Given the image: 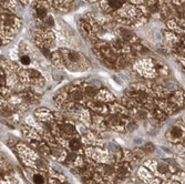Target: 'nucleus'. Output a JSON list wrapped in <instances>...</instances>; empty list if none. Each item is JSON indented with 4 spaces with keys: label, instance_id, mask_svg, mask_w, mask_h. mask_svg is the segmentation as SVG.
<instances>
[{
    "label": "nucleus",
    "instance_id": "obj_19",
    "mask_svg": "<svg viewBox=\"0 0 185 184\" xmlns=\"http://www.w3.org/2000/svg\"><path fill=\"white\" fill-rule=\"evenodd\" d=\"M135 129H136V124L134 122H130L127 124V130H129V131H133Z\"/></svg>",
    "mask_w": 185,
    "mask_h": 184
},
{
    "label": "nucleus",
    "instance_id": "obj_1",
    "mask_svg": "<svg viewBox=\"0 0 185 184\" xmlns=\"http://www.w3.org/2000/svg\"><path fill=\"white\" fill-rule=\"evenodd\" d=\"M108 122H109L111 128L116 130V131H123L125 128L123 118L118 117V115H115V117H113V118H110V119L108 120Z\"/></svg>",
    "mask_w": 185,
    "mask_h": 184
},
{
    "label": "nucleus",
    "instance_id": "obj_15",
    "mask_svg": "<svg viewBox=\"0 0 185 184\" xmlns=\"http://www.w3.org/2000/svg\"><path fill=\"white\" fill-rule=\"evenodd\" d=\"M37 15L39 18H44L47 16V10L44 7H38L37 8Z\"/></svg>",
    "mask_w": 185,
    "mask_h": 184
},
{
    "label": "nucleus",
    "instance_id": "obj_7",
    "mask_svg": "<svg viewBox=\"0 0 185 184\" xmlns=\"http://www.w3.org/2000/svg\"><path fill=\"white\" fill-rule=\"evenodd\" d=\"M22 133L26 135L27 137H29V139H33V141H39V140H40V137H38L37 132H36L35 130H32L31 128L23 126V128H22Z\"/></svg>",
    "mask_w": 185,
    "mask_h": 184
},
{
    "label": "nucleus",
    "instance_id": "obj_3",
    "mask_svg": "<svg viewBox=\"0 0 185 184\" xmlns=\"http://www.w3.org/2000/svg\"><path fill=\"white\" fill-rule=\"evenodd\" d=\"M183 135H184V132H183L182 129L179 128V126H173V128H171V130L168 133V140H171V141L182 140Z\"/></svg>",
    "mask_w": 185,
    "mask_h": 184
},
{
    "label": "nucleus",
    "instance_id": "obj_18",
    "mask_svg": "<svg viewBox=\"0 0 185 184\" xmlns=\"http://www.w3.org/2000/svg\"><path fill=\"white\" fill-rule=\"evenodd\" d=\"M46 24H48V26H52V24H55V21H53V18H52L51 16H48V17H47Z\"/></svg>",
    "mask_w": 185,
    "mask_h": 184
},
{
    "label": "nucleus",
    "instance_id": "obj_10",
    "mask_svg": "<svg viewBox=\"0 0 185 184\" xmlns=\"http://www.w3.org/2000/svg\"><path fill=\"white\" fill-rule=\"evenodd\" d=\"M32 181L35 184H46V178L41 173H33L32 174Z\"/></svg>",
    "mask_w": 185,
    "mask_h": 184
},
{
    "label": "nucleus",
    "instance_id": "obj_13",
    "mask_svg": "<svg viewBox=\"0 0 185 184\" xmlns=\"http://www.w3.org/2000/svg\"><path fill=\"white\" fill-rule=\"evenodd\" d=\"M82 96H83V94H82V92L79 90V89H74V90L71 92V98H72V100H74V101L81 100Z\"/></svg>",
    "mask_w": 185,
    "mask_h": 184
},
{
    "label": "nucleus",
    "instance_id": "obj_9",
    "mask_svg": "<svg viewBox=\"0 0 185 184\" xmlns=\"http://www.w3.org/2000/svg\"><path fill=\"white\" fill-rule=\"evenodd\" d=\"M120 35H121V37L124 39V40H129V41L135 40V36H134L133 32H131L130 30L122 29L121 31H120Z\"/></svg>",
    "mask_w": 185,
    "mask_h": 184
},
{
    "label": "nucleus",
    "instance_id": "obj_5",
    "mask_svg": "<svg viewBox=\"0 0 185 184\" xmlns=\"http://www.w3.org/2000/svg\"><path fill=\"white\" fill-rule=\"evenodd\" d=\"M129 172H130V169H129V167H127L126 164L121 163L116 167L115 174L119 178H125V176L129 175Z\"/></svg>",
    "mask_w": 185,
    "mask_h": 184
},
{
    "label": "nucleus",
    "instance_id": "obj_12",
    "mask_svg": "<svg viewBox=\"0 0 185 184\" xmlns=\"http://www.w3.org/2000/svg\"><path fill=\"white\" fill-rule=\"evenodd\" d=\"M84 93L87 94L89 98H93L96 94V89L94 87H92V85H87L85 90H84Z\"/></svg>",
    "mask_w": 185,
    "mask_h": 184
},
{
    "label": "nucleus",
    "instance_id": "obj_21",
    "mask_svg": "<svg viewBox=\"0 0 185 184\" xmlns=\"http://www.w3.org/2000/svg\"><path fill=\"white\" fill-rule=\"evenodd\" d=\"M42 52H43V54L46 57H48V58H49L50 57V52L49 51H48V50H46V49H42Z\"/></svg>",
    "mask_w": 185,
    "mask_h": 184
},
{
    "label": "nucleus",
    "instance_id": "obj_14",
    "mask_svg": "<svg viewBox=\"0 0 185 184\" xmlns=\"http://www.w3.org/2000/svg\"><path fill=\"white\" fill-rule=\"evenodd\" d=\"M68 59H69L70 61H73V62H77L79 61V54L77 52H73V51H69V54H68Z\"/></svg>",
    "mask_w": 185,
    "mask_h": 184
},
{
    "label": "nucleus",
    "instance_id": "obj_17",
    "mask_svg": "<svg viewBox=\"0 0 185 184\" xmlns=\"http://www.w3.org/2000/svg\"><path fill=\"white\" fill-rule=\"evenodd\" d=\"M144 149H145V152H148V153L153 152V151H154V145L152 143H148V144H145Z\"/></svg>",
    "mask_w": 185,
    "mask_h": 184
},
{
    "label": "nucleus",
    "instance_id": "obj_8",
    "mask_svg": "<svg viewBox=\"0 0 185 184\" xmlns=\"http://www.w3.org/2000/svg\"><path fill=\"white\" fill-rule=\"evenodd\" d=\"M41 110V109H40ZM36 115H37L40 120L42 121H46V122H50V121L52 120V117L51 114L49 113L48 111H46V109H42L41 111H38L37 113H36Z\"/></svg>",
    "mask_w": 185,
    "mask_h": 184
},
{
    "label": "nucleus",
    "instance_id": "obj_22",
    "mask_svg": "<svg viewBox=\"0 0 185 184\" xmlns=\"http://www.w3.org/2000/svg\"><path fill=\"white\" fill-rule=\"evenodd\" d=\"M164 184H177V183H175V182H168V183H164Z\"/></svg>",
    "mask_w": 185,
    "mask_h": 184
},
{
    "label": "nucleus",
    "instance_id": "obj_6",
    "mask_svg": "<svg viewBox=\"0 0 185 184\" xmlns=\"http://www.w3.org/2000/svg\"><path fill=\"white\" fill-rule=\"evenodd\" d=\"M0 184H16V180L7 174L5 170L0 169Z\"/></svg>",
    "mask_w": 185,
    "mask_h": 184
},
{
    "label": "nucleus",
    "instance_id": "obj_4",
    "mask_svg": "<svg viewBox=\"0 0 185 184\" xmlns=\"http://www.w3.org/2000/svg\"><path fill=\"white\" fill-rule=\"evenodd\" d=\"M68 148H69L72 152H78V151H80L82 148V144L81 142H80V140L79 139H77V137H71L69 140V143H68Z\"/></svg>",
    "mask_w": 185,
    "mask_h": 184
},
{
    "label": "nucleus",
    "instance_id": "obj_20",
    "mask_svg": "<svg viewBox=\"0 0 185 184\" xmlns=\"http://www.w3.org/2000/svg\"><path fill=\"white\" fill-rule=\"evenodd\" d=\"M5 82H6V80H5V78H3V76L0 73V85H3L5 84Z\"/></svg>",
    "mask_w": 185,
    "mask_h": 184
},
{
    "label": "nucleus",
    "instance_id": "obj_2",
    "mask_svg": "<svg viewBox=\"0 0 185 184\" xmlns=\"http://www.w3.org/2000/svg\"><path fill=\"white\" fill-rule=\"evenodd\" d=\"M60 131H61V135L63 137H69L70 139H71V137H74L75 134H77L75 128L72 126V124H69V123H63V124H61Z\"/></svg>",
    "mask_w": 185,
    "mask_h": 184
},
{
    "label": "nucleus",
    "instance_id": "obj_11",
    "mask_svg": "<svg viewBox=\"0 0 185 184\" xmlns=\"http://www.w3.org/2000/svg\"><path fill=\"white\" fill-rule=\"evenodd\" d=\"M108 3H109L110 8L119 9V8H121V7L123 6L124 0H108Z\"/></svg>",
    "mask_w": 185,
    "mask_h": 184
},
{
    "label": "nucleus",
    "instance_id": "obj_16",
    "mask_svg": "<svg viewBox=\"0 0 185 184\" xmlns=\"http://www.w3.org/2000/svg\"><path fill=\"white\" fill-rule=\"evenodd\" d=\"M20 61L23 66H28V64H30V58L29 57H27V56H22L20 58Z\"/></svg>",
    "mask_w": 185,
    "mask_h": 184
},
{
    "label": "nucleus",
    "instance_id": "obj_23",
    "mask_svg": "<svg viewBox=\"0 0 185 184\" xmlns=\"http://www.w3.org/2000/svg\"><path fill=\"white\" fill-rule=\"evenodd\" d=\"M1 46H2V39L0 38V47H1Z\"/></svg>",
    "mask_w": 185,
    "mask_h": 184
}]
</instances>
